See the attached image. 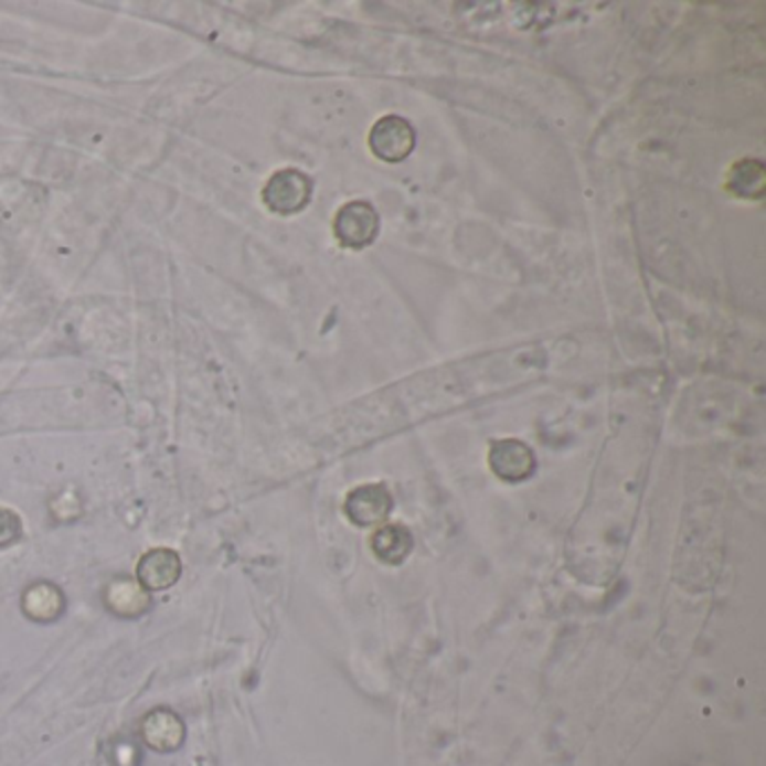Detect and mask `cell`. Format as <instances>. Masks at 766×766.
I'll return each mask as SVG.
<instances>
[{"label": "cell", "instance_id": "5", "mask_svg": "<svg viewBox=\"0 0 766 766\" xmlns=\"http://www.w3.org/2000/svg\"><path fill=\"white\" fill-rule=\"evenodd\" d=\"M392 508V499L390 492L382 486H364L358 488L347 503V510L351 520H355L358 524L366 526V524H375L382 518L390 513Z\"/></svg>", "mask_w": 766, "mask_h": 766}, {"label": "cell", "instance_id": "6", "mask_svg": "<svg viewBox=\"0 0 766 766\" xmlns=\"http://www.w3.org/2000/svg\"><path fill=\"white\" fill-rule=\"evenodd\" d=\"M728 187L740 199H759L764 194V164L757 160H742L731 169Z\"/></svg>", "mask_w": 766, "mask_h": 766}, {"label": "cell", "instance_id": "1", "mask_svg": "<svg viewBox=\"0 0 766 766\" xmlns=\"http://www.w3.org/2000/svg\"><path fill=\"white\" fill-rule=\"evenodd\" d=\"M416 145V136L412 124L398 115H387L375 121L369 136L371 151L385 162L405 160Z\"/></svg>", "mask_w": 766, "mask_h": 766}, {"label": "cell", "instance_id": "4", "mask_svg": "<svg viewBox=\"0 0 766 766\" xmlns=\"http://www.w3.org/2000/svg\"><path fill=\"white\" fill-rule=\"evenodd\" d=\"M492 470L506 481H522L535 468V457L520 440H501L490 455Z\"/></svg>", "mask_w": 766, "mask_h": 766}, {"label": "cell", "instance_id": "2", "mask_svg": "<svg viewBox=\"0 0 766 766\" xmlns=\"http://www.w3.org/2000/svg\"><path fill=\"white\" fill-rule=\"evenodd\" d=\"M312 182L306 173L297 169L277 171L264 189L266 205L277 214H295L306 208L310 201Z\"/></svg>", "mask_w": 766, "mask_h": 766}, {"label": "cell", "instance_id": "3", "mask_svg": "<svg viewBox=\"0 0 766 766\" xmlns=\"http://www.w3.org/2000/svg\"><path fill=\"white\" fill-rule=\"evenodd\" d=\"M380 227V219L373 205L364 201L347 203L336 216V236L347 247H366L373 243Z\"/></svg>", "mask_w": 766, "mask_h": 766}]
</instances>
